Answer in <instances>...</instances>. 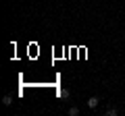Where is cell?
Masks as SVG:
<instances>
[{"instance_id":"2","label":"cell","mask_w":125,"mask_h":116,"mask_svg":"<svg viewBox=\"0 0 125 116\" xmlns=\"http://www.w3.org/2000/svg\"><path fill=\"white\" fill-rule=\"evenodd\" d=\"M69 116H79V108H77V106H71V108H69Z\"/></svg>"},{"instance_id":"3","label":"cell","mask_w":125,"mask_h":116,"mask_svg":"<svg viewBox=\"0 0 125 116\" xmlns=\"http://www.w3.org/2000/svg\"><path fill=\"white\" fill-rule=\"evenodd\" d=\"M58 95H61L62 99H67L69 95H71V91H69V89H61V91H58Z\"/></svg>"},{"instance_id":"5","label":"cell","mask_w":125,"mask_h":116,"mask_svg":"<svg viewBox=\"0 0 125 116\" xmlns=\"http://www.w3.org/2000/svg\"><path fill=\"white\" fill-rule=\"evenodd\" d=\"M106 114H108V116H117V108H108Z\"/></svg>"},{"instance_id":"4","label":"cell","mask_w":125,"mask_h":116,"mask_svg":"<svg viewBox=\"0 0 125 116\" xmlns=\"http://www.w3.org/2000/svg\"><path fill=\"white\" fill-rule=\"evenodd\" d=\"M2 104H4V106H10V104H13V98H10V95H4V98H2Z\"/></svg>"},{"instance_id":"1","label":"cell","mask_w":125,"mask_h":116,"mask_svg":"<svg viewBox=\"0 0 125 116\" xmlns=\"http://www.w3.org/2000/svg\"><path fill=\"white\" fill-rule=\"evenodd\" d=\"M98 104H100V99L96 98V95H92V98L88 99V108H92V110H94V108H96V106H98Z\"/></svg>"}]
</instances>
